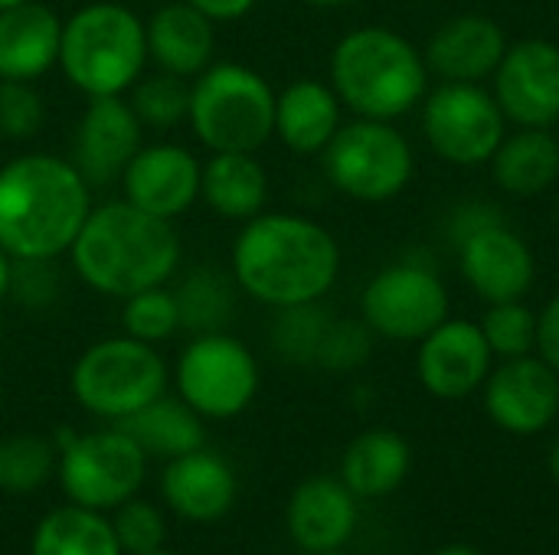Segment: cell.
<instances>
[{
	"label": "cell",
	"instance_id": "16",
	"mask_svg": "<svg viewBox=\"0 0 559 555\" xmlns=\"http://www.w3.org/2000/svg\"><path fill=\"white\" fill-rule=\"evenodd\" d=\"M485 409L511 435H537L559 415V373L540 357L504 360L485 379Z\"/></svg>",
	"mask_w": 559,
	"mask_h": 555
},
{
	"label": "cell",
	"instance_id": "12",
	"mask_svg": "<svg viewBox=\"0 0 559 555\" xmlns=\"http://www.w3.org/2000/svg\"><path fill=\"white\" fill-rule=\"evenodd\" d=\"M180 399L203 419H233L259 393V366L249 347L229 334H200L177 360Z\"/></svg>",
	"mask_w": 559,
	"mask_h": 555
},
{
	"label": "cell",
	"instance_id": "4",
	"mask_svg": "<svg viewBox=\"0 0 559 555\" xmlns=\"http://www.w3.org/2000/svg\"><path fill=\"white\" fill-rule=\"evenodd\" d=\"M331 88L357 118L396 121L429 92L426 56L390 26L350 29L331 52Z\"/></svg>",
	"mask_w": 559,
	"mask_h": 555
},
{
	"label": "cell",
	"instance_id": "30",
	"mask_svg": "<svg viewBox=\"0 0 559 555\" xmlns=\"http://www.w3.org/2000/svg\"><path fill=\"white\" fill-rule=\"evenodd\" d=\"M174 298H177V311H180V327H187L200 337V334H219L229 324L233 304H236V288L216 268H193L180 281Z\"/></svg>",
	"mask_w": 559,
	"mask_h": 555
},
{
	"label": "cell",
	"instance_id": "27",
	"mask_svg": "<svg viewBox=\"0 0 559 555\" xmlns=\"http://www.w3.org/2000/svg\"><path fill=\"white\" fill-rule=\"evenodd\" d=\"M200 196L216 216L249 222L265 209L269 173L255 154H213L200 170Z\"/></svg>",
	"mask_w": 559,
	"mask_h": 555
},
{
	"label": "cell",
	"instance_id": "18",
	"mask_svg": "<svg viewBox=\"0 0 559 555\" xmlns=\"http://www.w3.org/2000/svg\"><path fill=\"white\" fill-rule=\"evenodd\" d=\"M200 164L180 144L141 147L121 173L124 200L157 219H177L200 196Z\"/></svg>",
	"mask_w": 559,
	"mask_h": 555
},
{
	"label": "cell",
	"instance_id": "44",
	"mask_svg": "<svg viewBox=\"0 0 559 555\" xmlns=\"http://www.w3.org/2000/svg\"><path fill=\"white\" fill-rule=\"evenodd\" d=\"M436 555H481L478 550H472V546H445V550H439Z\"/></svg>",
	"mask_w": 559,
	"mask_h": 555
},
{
	"label": "cell",
	"instance_id": "38",
	"mask_svg": "<svg viewBox=\"0 0 559 555\" xmlns=\"http://www.w3.org/2000/svg\"><path fill=\"white\" fill-rule=\"evenodd\" d=\"M111 530L118 536V546L124 555H147L164 546V517L154 504L144 500H124L118 507V517L111 520Z\"/></svg>",
	"mask_w": 559,
	"mask_h": 555
},
{
	"label": "cell",
	"instance_id": "41",
	"mask_svg": "<svg viewBox=\"0 0 559 555\" xmlns=\"http://www.w3.org/2000/svg\"><path fill=\"white\" fill-rule=\"evenodd\" d=\"M537 357L559 373V294L537 314Z\"/></svg>",
	"mask_w": 559,
	"mask_h": 555
},
{
	"label": "cell",
	"instance_id": "31",
	"mask_svg": "<svg viewBox=\"0 0 559 555\" xmlns=\"http://www.w3.org/2000/svg\"><path fill=\"white\" fill-rule=\"evenodd\" d=\"M59 468V448L39 435H10L0 442V491L3 494H33Z\"/></svg>",
	"mask_w": 559,
	"mask_h": 555
},
{
	"label": "cell",
	"instance_id": "26",
	"mask_svg": "<svg viewBox=\"0 0 559 555\" xmlns=\"http://www.w3.org/2000/svg\"><path fill=\"white\" fill-rule=\"evenodd\" d=\"M413 468V451L403 435L390 429H370L350 442L341 461V481L354 497H386L393 494Z\"/></svg>",
	"mask_w": 559,
	"mask_h": 555
},
{
	"label": "cell",
	"instance_id": "9",
	"mask_svg": "<svg viewBox=\"0 0 559 555\" xmlns=\"http://www.w3.org/2000/svg\"><path fill=\"white\" fill-rule=\"evenodd\" d=\"M423 134L455 167L491 164L508 134V118L491 92L468 82H442L423 98Z\"/></svg>",
	"mask_w": 559,
	"mask_h": 555
},
{
	"label": "cell",
	"instance_id": "49",
	"mask_svg": "<svg viewBox=\"0 0 559 555\" xmlns=\"http://www.w3.org/2000/svg\"><path fill=\"white\" fill-rule=\"evenodd\" d=\"M321 555H341V553H321Z\"/></svg>",
	"mask_w": 559,
	"mask_h": 555
},
{
	"label": "cell",
	"instance_id": "48",
	"mask_svg": "<svg viewBox=\"0 0 559 555\" xmlns=\"http://www.w3.org/2000/svg\"><path fill=\"white\" fill-rule=\"evenodd\" d=\"M147 555H174V553H167V550H154V553H147Z\"/></svg>",
	"mask_w": 559,
	"mask_h": 555
},
{
	"label": "cell",
	"instance_id": "45",
	"mask_svg": "<svg viewBox=\"0 0 559 555\" xmlns=\"http://www.w3.org/2000/svg\"><path fill=\"white\" fill-rule=\"evenodd\" d=\"M550 474H554V481L559 484V442L554 445V451H550Z\"/></svg>",
	"mask_w": 559,
	"mask_h": 555
},
{
	"label": "cell",
	"instance_id": "6",
	"mask_svg": "<svg viewBox=\"0 0 559 555\" xmlns=\"http://www.w3.org/2000/svg\"><path fill=\"white\" fill-rule=\"evenodd\" d=\"M193 134L213 154H255L275 134V92L249 65H206L190 85Z\"/></svg>",
	"mask_w": 559,
	"mask_h": 555
},
{
	"label": "cell",
	"instance_id": "20",
	"mask_svg": "<svg viewBox=\"0 0 559 555\" xmlns=\"http://www.w3.org/2000/svg\"><path fill=\"white\" fill-rule=\"evenodd\" d=\"M357 530V497L337 478H308L288 500V533L311 555L337 553Z\"/></svg>",
	"mask_w": 559,
	"mask_h": 555
},
{
	"label": "cell",
	"instance_id": "7",
	"mask_svg": "<svg viewBox=\"0 0 559 555\" xmlns=\"http://www.w3.org/2000/svg\"><path fill=\"white\" fill-rule=\"evenodd\" d=\"M321 157L331 186L360 203H386L400 196L416 170L406 134L393 121L377 118L341 124Z\"/></svg>",
	"mask_w": 559,
	"mask_h": 555
},
{
	"label": "cell",
	"instance_id": "35",
	"mask_svg": "<svg viewBox=\"0 0 559 555\" xmlns=\"http://www.w3.org/2000/svg\"><path fill=\"white\" fill-rule=\"evenodd\" d=\"M121 327L128 337L144 340V343L174 337L180 330V311H177L174 291H164V285H160V288H147V291L124 298Z\"/></svg>",
	"mask_w": 559,
	"mask_h": 555
},
{
	"label": "cell",
	"instance_id": "3",
	"mask_svg": "<svg viewBox=\"0 0 559 555\" xmlns=\"http://www.w3.org/2000/svg\"><path fill=\"white\" fill-rule=\"evenodd\" d=\"M69 255L88 288L124 301L138 291L160 288L177 272L180 239L170 219L115 200L88 213Z\"/></svg>",
	"mask_w": 559,
	"mask_h": 555
},
{
	"label": "cell",
	"instance_id": "29",
	"mask_svg": "<svg viewBox=\"0 0 559 555\" xmlns=\"http://www.w3.org/2000/svg\"><path fill=\"white\" fill-rule=\"evenodd\" d=\"M29 555H124L111 520L88 507H59L39 520Z\"/></svg>",
	"mask_w": 559,
	"mask_h": 555
},
{
	"label": "cell",
	"instance_id": "15",
	"mask_svg": "<svg viewBox=\"0 0 559 555\" xmlns=\"http://www.w3.org/2000/svg\"><path fill=\"white\" fill-rule=\"evenodd\" d=\"M495 370V353L475 321H442L419 340L416 373L429 396L465 399L485 386Z\"/></svg>",
	"mask_w": 559,
	"mask_h": 555
},
{
	"label": "cell",
	"instance_id": "36",
	"mask_svg": "<svg viewBox=\"0 0 559 555\" xmlns=\"http://www.w3.org/2000/svg\"><path fill=\"white\" fill-rule=\"evenodd\" d=\"M373 330L367 327V321H354V317H331L324 340L318 347V366L331 370V373H350L360 370L370 353H373Z\"/></svg>",
	"mask_w": 559,
	"mask_h": 555
},
{
	"label": "cell",
	"instance_id": "1",
	"mask_svg": "<svg viewBox=\"0 0 559 555\" xmlns=\"http://www.w3.org/2000/svg\"><path fill=\"white\" fill-rule=\"evenodd\" d=\"M236 285L269 304L295 307L321 301L341 275L337 239L314 219L295 213H259L233 245Z\"/></svg>",
	"mask_w": 559,
	"mask_h": 555
},
{
	"label": "cell",
	"instance_id": "13",
	"mask_svg": "<svg viewBox=\"0 0 559 555\" xmlns=\"http://www.w3.org/2000/svg\"><path fill=\"white\" fill-rule=\"evenodd\" d=\"M495 101L508 124L554 128L559 121V46L550 39H521L508 46L495 69Z\"/></svg>",
	"mask_w": 559,
	"mask_h": 555
},
{
	"label": "cell",
	"instance_id": "50",
	"mask_svg": "<svg viewBox=\"0 0 559 555\" xmlns=\"http://www.w3.org/2000/svg\"><path fill=\"white\" fill-rule=\"evenodd\" d=\"M557 124H559V121H557Z\"/></svg>",
	"mask_w": 559,
	"mask_h": 555
},
{
	"label": "cell",
	"instance_id": "14",
	"mask_svg": "<svg viewBox=\"0 0 559 555\" xmlns=\"http://www.w3.org/2000/svg\"><path fill=\"white\" fill-rule=\"evenodd\" d=\"M459 268L465 285L485 301H524L537 281V258L521 232H514L504 219L491 222L462 242H455Z\"/></svg>",
	"mask_w": 559,
	"mask_h": 555
},
{
	"label": "cell",
	"instance_id": "23",
	"mask_svg": "<svg viewBox=\"0 0 559 555\" xmlns=\"http://www.w3.org/2000/svg\"><path fill=\"white\" fill-rule=\"evenodd\" d=\"M147 56L174 75H200L206 65H213V49H216V33L213 20L190 7L187 0L180 3H164L147 23Z\"/></svg>",
	"mask_w": 559,
	"mask_h": 555
},
{
	"label": "cell",
	"instance_id": "19",
	"mask_svg": "<svg viewBox=\"0 0 559 555\" xmlns=\"http://www.w3.org/2000/svg\"><path fill=\"white\" fill-rule=\"evenodd\" d=\"M508 33L498 20L481 13H465L445 20L426 43L423 56L429 65V75H439L442 82H468L481 85L495 75L508 52Z\"/></svg>",
	"mask_w": 559,
	"mask_h": 555
},
{
	"label": "cell",
	"instance_id": "39",
	"mask_svg": "<svg viewBox=\"0 0 559 555\" xmlns=\"http://www.w3.org/2000/svg\"><path fill=\"white\" fill-rule=\"evenodd\" d=\"M59 294V272L52 268V258H13L10 268V291L23 307H46Z\"/></svg>",
	"mask_w": 559,
	"mask_h": 555
},
{
	"label": "cell",
	"instance_id": "37",
	"mask_svg": "<svg viewBox=\"0 0 559 555\" xmlns=\"http://www.w3.org/2000/svg\"><path fill=\"white\" fill-rule=\"evenodd\" d=\"M46 121V105L33 82L0 79V137L7 141H29L39 134Z\"/></svg>",
	"mask_w": 559,
	"mask_h": 555
},
{
	"label": "cell",
	"instance_id": "17",
	"mask_svg": "<svg viewBox=\"0 0 559 555\" xmlns=\"http://www.w3.org/2000/svg\"><path fill=\"white\" fill-rule=\"evenodd\" d=\"M141 131L134 108L121 95L92 98L72 141V164L88 186L121 180L131 157L141 150Z\"/></svg>",
	"mask_w": 559,
	"mask_h": 555
},
{
	"label": "cell",
	"instance_id": "25",
	"mask_svg": "<svg viewBox=\"0 0 559 555\" xmlns=\"http://www.w3.org/2000/svg\"><path fill=\"white\" fill-rule=\"evenodd\" d=\"M495 183L511 196H540L559 180V137L550 128H518L504 134L491 157Z\"/></svg>",
	"mask_w": 559,
	"mask_h": 555
},
{
	"label": "cell",
	"instance_id": "34",
	"mask_svg": "<svg viewBox=\"0 0 559 555\" xmlns=\"http://www.w3.org/2000/svg\"><path fill=\"white\" fill-rule=\"evenodd\" d=\"M478 327H481L491 353L501 360L531 357L537 350V314L524 301L488 304V314L481 317Z\"/></svg>",
	"mask_w": 559,
	"mask_h": 555
},
{
	"label": "cell",
	"instance_id": "8",
	"mask_svg": "<svg viewBox=\"0 0 559 555\" xmlns=\"http://www.w3.org/2000/svg\"><path fill=\"white\" fill-rule=\"evenodd\" d=\"M167 389V363L154 343L134 337H111L88 347L72 370V396L92 415L121 422L160 399Z\"/></svg>",
	"mask_w": 559,
	"mask_h": 555
},
{
	"label": "cell",
	"instance_id": "28",
	"mask_svg": "<svg viewBox=\"0 0 559 555\" xmlns=\"http://www.w3.org/2000/svg\"><path fill=\"white\" fill-rule=\"evenodd\" d=\"M115 425L131 435L144 455H157L167 461L203 448V415H197L183 399L160 396Z\"/></svg>",
	"mask_w": 559,
	"mask_h": 555
},
{
	"label": "cell",
	"instance_id": "5",
	"mask_svg": "<svg viewBox=\"0 0 559 555\" xmlns=\"http://www.w3.org/2000/svg\"><path fill=\"white\" fill-rule=\"evenodd\" d=\"M147 62L144 23L121 3H88L62 23L59 65L88 98L124 95Z\"/></svg>",
	"mask_w": 559,
	"mask_h": 555
},
{
	"label": "cell",
	"instance_id": "22",
	"mask_svg": "<svg viewBox=\"0 0 559 555\" xmlns=\"http://www.w3.org/2000/svg\"><path fill=\"white\" fill-rule=\"evenodd\" d=\"M62 20L36 0L0 10V79L33 82L59 62Z\"/></svg>",
	"mask_w": 559,
	"mask_h": 555
},
{
	"label": "cell",
	"instance_id": "42",
	"mask_svg": "<svg viewBox=\"0 0 559 555\" xmlns=\"http://www.w3.org/2000/svg\"><path fill=\"white\" fill-rule=\"evenodd\" d=\"M187 3L197 7L200 13H206L213 23H219V20H239V16H246L255 7V0H187Z\"/></svg>",
	"mask_w": 559,
	"mask_h": 555
},
{
	"label": "cell",
	"instance_id": "24",
	"mask_svg": "<svg viewBox=\"0 0 559 555\" xmlns=\"http://www.w3.org/2000/svg\"><path fill=\"white\" fill-rule=\"evenodd\" d=\"M341 108L331 82L298 79L275 95V134L295 154H321L341 128Z\"/></svg>",
	"mask_w": 559,
	"mask_h": 555
},
{
	"label": "cell",
	"instance_id": "32",
	"mask_svg": "<svg viewBox=\"0 0 559 555\" xmlns=\"http://www.w3.org/2000/svg\"><path fill=\"white\" fill-rule=\"evenodd\" d=\"M141 124L147 128H174L190 114V85L183 75L154 72L131 85V101Z\"/></svg>",
	"mask_w": 559,
	"mask_h": 555
},
{
	"label": "cell",
	"instance_id": "21",
	"mask_svg": "<svg viewBox=\"0 0 559 555\" xmlns=\"http://www.w3.org/2000/svg\"><path fill=\"white\" fill-rule=\"evenodd\" d=\"M160 491L177 517L193 523H216L236 504V474L219 455L197 448L167 461Z\"/></svg>",
	"mask_w": 559,
	"mask_h": 555
},
{
	"label": "cell",
	"instance_id": "47",
	"mask_svg": "<svg viewBox=\"0 0 559 555\" xmlns=\"http://www.w3.org/2000/svg\"><path fill=\"white\" fill-rule=\"evenodd\" d=\"M16 3H26V0H0V10H7V7H16Z\"/></svg>",
	"mask_w": 559,
	"mask_h": 555
},
{
	"label": "cell",
	"instance_id": "40",
	"mask_svg": "<svg viewBox=\"0 0 559 555\" xmlns=\"http://www.w3.org/2000/svg\"><path fill=\"white\" fill-rule=\"evenodd\" d=\"M504 216H501V209L495 206V203H485V200H472V203H462L455 213H452V219H449V239H452V245L455 242H462L465 236H472V232H478V229H485V226H491V222H501Z\"/></svg>",
	"mask_w": 559,
	"mask_h": 555
},
{
	"label": "cell",
	"instance_id": "33",
	"mask_svg": "<svg viewBox=\"0 0 559 555\" xmlns=\"http://www.w3.org/2000/svg\"><path fill=\"white\" fill-rule=\"evenodd\" d=\"M331 317L334 314L328 307H321V301L295 304V307H278V317L272 324L275 350L285 360H292V363H314Z\"/></svg>",
	"mask_w": 559,
	"mask_h": 555
},
{
	"label": "cell",
	"instance_id": "11",
	"mask_svg": "<svg viewBox=\"0 0 559 555\" xmlns=\"http://www.w3.org/2000/svg\"><path fill=\"white\" fill-rule=\"evenodd\" d=\"M360 317L383 340L419 343L449 321V288L429 265L396 262L367 281Z\"/></svg>",
	"mask_w": 559,
	"mask_h": 555
},
{
	"label": "cell",
	"instance_id": "2",
	"mask_svg": "<svg viewBox=\"0 0 559 555\" xmlns=\"http://www.w3.org/2000/svg\"><path fill=\"white\" fill-rule=\"evenodd\" d=\"M92 213L72 160L23 154L0 167V249L10 258H59Z\"/></svg>",
	"mask_w": 559,
	"mask_h": 555
},
{
	"label": "cell",
	"instance_id": "43",
	"mask_svg": "<svg viewBox=\"0 0 559 555\" xmlns=\"http://www.w3.org/2000/svg\"><path fill=\"white\" fill-rule=\"evenodd\" d=\"M10 268H13V258L0 249V301H3L7 291H10Z\"/></svg>",
	"mask_w": 559,
	"mask_h": 555
},
{
	"label": "cell",
	"instance_id": "46",
	"mask_svg": "<svg viewBox=\"0 0 559 555\" xmlns=\"http://www.w3.org/2000/svg\"><path fill=\"white\" fill-rule=\"evenodd\" d=\"M311 7H344V3H354V0H305Z\"/></svg>",
	"mask_w": 559,
	"mask_h": 555
},
{
	"label": "cell",
	"instance_id": "10",
	"mask_svg": "<svg viewBox=\"0 0 559 555\" xmlns=\"http://www.w3.org/2000/svg\"><path fill=\"white\" fill-rule=\"evenodd\" d=\"M147 471V455L118 425L75 435L59 451V481L72 504L88 510H118L134 497Z\"/></svg>",
	"mask_w": 559,
	"mask_h": 555
}]
</instances>
